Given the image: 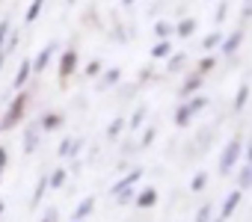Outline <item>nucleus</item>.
Returning <instances> with one entry per match:
<instances>
[{"label":"nucleus","instance_id":"obj_1","mask_svg":"<svg viewBox=\"0 0 252 222\" xmlns=\"http://www.w3.org/2000/svg\"><path fill=\"white\" fill-rule=\"evenodd\" d=\"M240 154H243V142H240L237 137H234V139H228V142H225V148H222V154H220V172H222V175H231V169L237 166Z\"/></svg>","mask_w":252,"mask_h":222},{"label":"nucleus","instance_id":"obj_2","mask_svg":"<svg viewBox=\"0 0 252 222\" xmlns=\"http://www.w3.org/2000/svg\"><path fill=\"white\" fill-rule=\"evenodd\" d=\"M24 110H27V95L21 92V95H15V98H12V104H9V113H6L3 119H0V131H12V128L21 122Z\"/></svg>","mask_w":252,"mask_h":222},{"label":"nucleus","instance_id":"obj_3","mask_svg":"<svg viewBox=\"0 0 252 222\" xmlns=\"http://www.w3.org/2000/svg\"><path fill=\"white\" fill-rule=\"evenodd\" d=\"M74 68H77V54H74V51H65V54L60 56V86L68 83V77L74 74Z\"/></svg>","mask_w":252,"mask_h":222},{"label":"nucleus","instance_id":"obj_4","mask_svg":"<svg viewBox=\"0 0 252 222\" xmlns=\"http://www.w3.org/2000/svg\"><path fill=\"white\" fill-rule=\"evenodd\" d=\"M134 204H137L140 210H149V207H155V204H158V190L146 187L143 193H137V195H134Z\"/></svg>","mask_w":252,"mask_h":222},{"label":"nucleus","instance_id":"obj_5","mask_svg":"<svg viewBox=\"0 0 252 222\" xmlns=\"http://www.w3.org/2000/svg\"><path fill=\"white\" fill-rule=\"evenodd\" d=\"M240 42H243V30H234L228 39H222V42H220V51H222V56H231V54L240 48Z\"/></svg>","mask_w":252,"mask_h":222},{"label":"nucleus","instance_id":"obj_6","mask_svg":"<svg viewBox=\"0 0 252 222\" xmlns=\"http://www.w3.org/2000/svg\"><path fill=\"white\" fill-rule=\"evenodd\" d=\"M240 198H243V190H231L228 195H225V201H222V219H228L234 210H237V204H240Z\"/></svg>","mask_w":252,"mask_h":222},{"label":"nucleus","instance_id":"obj_7","mask_svg":"<svg viewBox=\"0 0 252 222\" xmlns=\"http://www.w3.org/2000/svg\"><path fill=\"white\" fill-rule=\"evenodd\" d=\"M54 51H57V45H45V48L36 54V59H33V71H45L48 62H51V56H54Z\"/></svg>","mask_w":252,"mask_h":222},{"label":"nucleus","instance_id":"obj_8","mask_svg":"<svg viewBox=\"0 0 252 222\" xmlns=\"http://www.w3.org/2000/svg\"><path fill=\"white\" fill-rule=\"evenodd\" d=\"M30 74H33V59H21V65H18V71H15L12 86H15V89H21V86L30 80Z\"/></svg>","mask_w":252,"mask_h":222},{"label":"nucleus","instance_id":"obj_9","mask_svg":"<svg viewBox=\"0 0 252 222\" xmlns=\"http://www.w3.org/2000/svg\"><path fill=\"white\" fill-rule=\"evenodd\" d=\"M140 178H143V169H131L128 175H125V178H119V181L113 184V193H119V190H131V187H134Z\"/></svg>","mask_w":252,"mask_h":222},{"label":"nucleus","instance_id":"obj_10","mask_svg":"<svg viewBox=\"0 0 252 222\" xmlns=\"http://www.w3.org/2000/svg\"><path fill=\"white\" fill-rule=\"evenodd\" d=\"M39 125H30V128H24V151L27 154H33L36 151V145H39Z\"/></svg>","mask_w":252,"mask_h":222},{"label":"nucleus","instance_id":"obj_11","mask_svg":"<svg viewBox=\"0 0 252 222\" xmlns=\"http://www.w3.org/2000/svg\"><path fill=\"white\" fill-rule=\"evenodd\" d=\"M77 148H83V139H71V137H68V139L60 142V151H57V154H60V157H74Z\"/></svg>","mask_w":252,"mask_h":222},{"label":"nucleus","instance_id":"obj_12","mask_svg":"<svg viewBox=\"0 0 252 222\" xmlns=\"http://www.w3.org/2000/svg\"><path fill=\"white\" fill-rule=\"evenodd\" d=\"M146 116H149V107H146V104H140V107L134 110L131 122H125V128H131V131H140V125L146 122Z\"/></svg>","mask_w":252,"mask_h":222},{"label":"nucleus","instance_id":"obj_13","mask_svg":"<svg viewBox=\"0 0 252 222\" xmlns=\"http://www.w3.org/2000/svg\"><path fill=\"white\" fill-rule=\"evenodd\" d=\"M119 80H122V71H119V68H110V71H104V74H101V80H98V89L104 92V89L116 86Z\"/></svg>","mask_w":252,"mask_h":222},{"label":"nucleus","instance_id":"obj_14","mask_svg":"<svg viewBox=\"0 0 252 222\" xmlns=\"http://www.w3.org/2000/svg\"><path fill=\"white\" fill-rule=\"evenodd\" d=\"M202 83H205V77H202V74H193V77H187V80H184V86H181V95L187 98V95L199 92V89H202Z\"/></svg>","mask_w":252,"mask_h":222},{"label":"nucleus","instance_id":"obj_15","mask_svg":"<svg viewBox=\"0 0 252 222\" xmlns=\"http://www.w3.org/2000/svg\"><path fill=\"white\" fill-rule=\"evenodd\" d=\"M39 128L42 131H57V128H63V116L60 113H45L42 122H39Z\"/></svg>","mask_w":252,"mask_h":222},{"label":"nucleus","instance_id":"obj_16","mask_svg":"<svg viewBox=\"0 0 252 222\" xmlns=\"http://www.w3.org/2000/svg\"><path fill=\"white\" fill-rule=\"evenodd\" d=\"M166 56H172V45H169V39H160L152 48V59H166Z\"/></svg>","mask_w":252,"mask_h":222},{"label":"nucleus","instance_id":"obj_17","mask_svg":"<svg viewBox=\"0 0 252 222\" xmlns=\"http://www.w3.org/2000/svg\"><path fill=\"white\" fill-rule=\"evenodd\" d=\"M246 101H249V83L243 80L240 89H237V95H234V113H240V110L246 107Z\"/></svg>","mask_w":252,"mask_h":222},{"label":"nucleus","instance_id":"obj_18","mask_svg":"<svg viewBox=\"0 0 252 222\" xmlns=\"http://www.w3.org/2000/svg\"><path fill=\"white\" fill-rule=\"evenodd\" d=\"M196 33V18H184L178 27H175V36H181V39H190Z\"/></svg>","mask_w":252,"mask_h":222},{"label":"nucleus","instance_id":"obj_19","mask_svg":"<svg viewBox=\"0 0 252 222\" xmlns=\"http://www.w3.org/2000/svg\"><path fill=\"white\" fill-rule=\"evenodd\" d=\"M92 210H95V198H92V195H89V198H83V201H80V204H77V210H74V219H77V222H80V219H86V216H89V213H92Z\"/></svg>","mask_w":252,"mask_h":222},{"label":"nucleus","instance_id":"obj_20","mask_svg":"<svg viewBox=\"0 0 252 222\" xmlns=\"http://www.w3.org/2000/svg\"><path fill=\"white\" fill-rule=\"evenodd\" d=\"M190 119H193L190 107H187V104H181V107L175 110V125H178V128H187V125H190Z\"/></svg>","mask_w":252,"mask_h":222},{"label":"nucleus","instance_id":"obj_21","mask_svg":"<svg viewBox=\"0 0 252 222\" xmlns=\"http://www.w3.org/2000/svg\"><path fill=\"white\" fill-rule=\"evenodd\" d=\"M246 187H252V163H246L237 175V190H246Z\"/></svg>","mask_w":252,"mask_h":222},{"label":"nucleus","instance_id":"obj_22","mask_svg":"<svg viewBox=\"0 0 252 222\" xmlns=\"http://www.w3.org/2000/svg\"><path fill=\"white\" fill-rule=\"evenodd\" d=\"M65 178H68V172H65V169H54V172H51V178H48V187L60 190V187L65 184Z\"/></svg>","mask_w":252,"mask_h":222},{"label":"nucleus","instance_id":"obj_23","mask_svg":"<svg viewBox=\"0 0 252 222\" xmlns=\"http://www.w3.org/2000/svg\"><path fill=\"white\" fill-rule=\"evenodd\" d=\"M208 181H211V175H208V172H196V178L190 181V190H193V193H202V190L208 187Z\"/></svg>","mask_w":252,"mask_h":222},{"label":"nucleus","instance_id":"obj_24","mask_svg":"<svg viewBox=\"0 0 252 222\" xmlns=\"http://www.w3.org/2000/svg\"><path fill=\"white\" fill-rule=\"evenodd\" d=\"M45 190H48V175H45V178H39V184H36V193H33V198H30V204H33V207H39V204H42Z\"/></svg>","mask_w":252,"mask_h":222},{"label":"nucleus","instance_id":"obj_25","mask_svg":"<svg viewBox=\"0 0 252 222\" xmlns=\"http://www.w3.org/2000/svg\"><path fill=\"white\" fill-rule=\"evenodd\" d=\"M42 6H45V0H33L30 9H27V15H24V21H27V24H33V21L42 15Z\"/></svg>","mask_w":252,"mask_h":222},{"label":"nucleus","instance_id":"obj_26","mask_svg":"<svg viewBox=\"0 0 252 222\" xmlns=\"http://www.w3.org/2000/svg\"><path fill=\"white\" fill-rule=\"evenodd\" d=\"M172 33H175V27H172L169 21H158V24H155V36H158V39H169Z\"/></svg>","mask_w":252,"mask_h":222},{"label":"nucleus","instance_id":"obj_27","mask_svg":"<svg viewBox=\"0 0 252 222\" xmlns=\"http://www.w3.org/2000/svg\"><path fill=\"white\" fill-rule=\"evenodd\" d=\"M222 39H225L222 33H211V36H205L202 48H205V51H214V48H220V42H222Z\"/></svg>","mask_w":252,"mask_h":222},{"label":"nucleus","instance_id":"obj_28","mask_svg":"<svg viewBox=\"0 0 252 222\" xmlns=\"http://www.w3.org/2000/svg\"><path fill=\"white\" fill-rule=\"evenodd\" d=\"M214 219V204L208 201V204H202L199 207V213H196V222H211Z\"/></svg>","mask_w":252,"mask_h":222},{"label":"nucleus","instance_id":"obj_29","mask_svg":"<svg viewBox=\"0 0 252 222\" xmlns=\"http://www.w3.org/2000/svg\"><path fill=\"white\" fill-rule=\"evenodd\" d=\"M116 195V204H134V190H119V193H113Z\"/></svg>","mask_w":252,"mask_h":222},{"label":"nucleus","instance_id":"obj_30","mask_svg":"<svg viewBox=\"0 0 252 222\" xmlns=\"http://www.w3.org/2000/svg\"><path fill=\"white\" fill-rule=\"evenodd\" d=\"M122 128H125V119H113V122H110V128H107V137H110V139H116V137L122 134Z\"/></svg>","mask_w":252,"mask_h":222},{"label":"nucleus","instance_id":"obj_31","mask_svg":"<svg viewBox=\"0 0 252 222\" xmlns=\"http://www.w3.org/2000/svg\"><path fill=\"white\" fill-rule=\"evenodd\" d=\"M187 107H190V113H202V110L208 107V98H202V95H196V98H193V101H190Z\"/></svg>","mask_w":252,"mask_h":222},{"label":"nucleus","instance_id":"obj_32","mask_svg":"<svg viewBox=\"0 0 252 222\" xmlns=\"http://www.w3.org/2000/svg\"><path fill=\"white\" fill-rule=\"evenodd\" d=\"M184 59H187V54H172V59H169V71H181V65H184Z\"/></svg>","mask_w":252,"mask_h":222},{"label":"nucleus","instance_id":"obj_33","mask_svg":"<svg viewBox=\"0 0 252 222\" xmlns=\"http://www.w3.org/2000/svg\"><path fill=\"white\" fill-rule=\"evenodd\" d=\"M42 222H60V210H57V207H48V210L42 213Z\"/></svg>","mask_w":252,"mask_h":222},{"label":"nucleus","instance_id":"obj_34","mask_svg":"<svg viewBox=\"0 0 252 222\" xmlns=\"http://www.w3.org/2000/svg\"><path fill=\"white\" fill-rule=\"evenodd\" d=\"M225 15H228V3H225V0H220V6H217V24H222Z\"/></svg>","mask_w":252,"mask_h":222},{"label":"nucleus","instance_id":"obj_35","mask_svg":"<svg viewBox=\"0 0 252 222\" xmlns=\"http://www.w3.org/2000/svg\"><path fill=\"white\" fill-rule=\"evenodd\" d=\"M6 36H9V21H0V51L6 45Z\"/></svg>","mask_w":252,"mask_h":222},{"label":"nucleus","instance_id":"obj_36","mask_svg":"<svg viewBox=\"0 0 252 222\" xmlns=\"http://www.w3.org/2000/svg\"><path fill=\"white\" fill-rule=\"evenodd\" d=\"M86 74H89V77H98V74H101V62H98V59H92V62L86 65Z\"/></svg>","mask_w":252,"mask_h":222},{"label":"nucleus","instance_id":"obj_37","mask_svg":"<svg viewBox=\"0 0 252 222\" xmlns=\"http://www.w3.org/2000/svg\"><path fill=\"white\" fill-rule=\"evenodd\" d=\"M155 134H158V131H155V128H149V131L143 134V142H140V145H143V148H149V145H152V139H155Z\"/></svg>","mask_w":252,"mask_h":222},{"label":"nucleus","instance_id":"obj_38","mask_svg":"<svg viewBox=\"0 0 252 222\" xmlns=\"http://www.w3.org/2000/svg\"><path fill=\"white\" fill-rule=\"evenodd\" d=\"M214 65H217V59H214V56H205V59L199 62V68H202V71H211Z\"/></svg>","mask_w":252,"mask_h":222},{"label":"nucleus","instance_id":"obj_39","mask_svg":"<svg viewBox=\"0 0 252 222\" xmlns=\"http://www.w3.org/2000/svg\"><path fill=\"white\" fill-rule=\"evenodd\" d=\"M243 18H252V0H243V9H240Z\"/></svg>","mask_w":252,"mask_h":222},{"label":"nucleus","instance_id":"obj_40","mask_svg":"<svg viewBox=\"0 0 252 222\" xmlns=\"http://www.w3.org/2000/svg\"><path fill=\"white\" fill-rule=\"evenodd\" d=\"M6 160H9V154H6V148H3V145H0V169L6 166Z\"/></svg>","mask_w":252,"mask_h":222},{"label":"nucleus","instance_id":"obj_41","mask_svg":"<svg viewBox=\"0 0 252 222\" xmlns=\"http://www.w3.org/2000/svg\"><path fill=\"white\" fill-rule=\"evenodd\" d=\"M243 151H246V163H252V142H249V145H246Z\"/></svg>","mask_w":252,"mask_h":222},{"label":"nucleus","instance_id":"obj_42","mask_svg":"<svg viewBox=\"0 0 252 222\" xmlns=\"http://www.w3.org/2000/svg\"><path fill=\"white\" fill-rule=\"evenodd\" d=\"M122 3H125V6H131V3H137V0H122Z\"/></svg>","mask_w":252,"mask_h":222},{"label":"nucleus","instance_id":"obj_43","mask_svg":"<svg viewBox=\"0 0 252 222\" xmlns=\"http://www.w3.org/2000/svg\"><path fill=\"white\" fill-rule=\"evenodd\" d=\"M211 222H225V219H222V216H220V219H211Z\"/></svg>","mask_w":252,"mask_h":222},{"label":"nucleus","instance_id":"obj_44","mask_svg":"<svg viewBox=\"0 0 252 222\" xmlns=\"http://www.w3.org/2000/svg\"><path fill=\"white\" fill-rule=\"evenodd\" d=\"M3 207H6V204H3V201H0V213H3Z\"/></svg>","mask_w":252,"mask_h":222},{"label":"nucleus","instance_id":"obj_45","mask_svg":"<svg viewBox=\"0 0 252 222\" xmlns=\"http://www.w3.org/2000/svg\"><path fill=\"white\" fill-rule=\"evenodd\" d=\"M0 181H3V169H0Z\"/></svg>","mask_w":252,"mask_h":222}]
</instances>
